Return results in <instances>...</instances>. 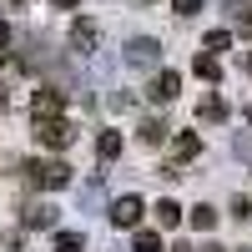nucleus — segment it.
<instances>
[{
	"label": "nucleus",
	"mask_w": 252,
	"mask_h": 252,
	"mask_svg": "<svg viewBox=\"0 0 252 252\" xmlns=\"http://www.w3.org/2000/svg\"><path fill=\"white\" fill-rule=\"evenodd\" d=\"M207 51H232V31H207Z\"/></svg>",
	"instance_id": "17"
},
{
	"label": "nucleus",
	"mask_w": 252,
	"mask_h": 252,
	"mask_svg": "<svg viewBox=\"0 0 252 252\" xmlns=\"http://www.w3.org/2000/svg\"><path fill=\"white\" fill-rule=\"evenodd\" d=\"M232 152H237V161H252V131H237L232 136Z\"/></svg>",
	"instance_id": "19"
},
{
	"label": "nucleus",
	"mask_w": 252,
	"mask_h": 252,
	"mask_svg": "<svg viewBox=\"0 0 252 252\" xmlns=\"http://www.w3.org/2000/svg\"><path fill=\"white\" fill-rule=\"evenodd\" d=\"M5 46H10V26L0 20V56H5Z\"/></svg>",
	"instance_id": "23"
},
{
	"label": "nucleus",
	"mask_w": 252,
	"mask_h": 252,
	"mask_svg": "<svg viewBox=\"0 0 252 252\" xmlns=\"http://www.w3.org/2000/svg\"><path fill=\"white\" fill-rule=\"evenodd\" d=\"M172 10H177V15H182V20H192V15H197V10H202V0H172Z\"/></svg>",
	"instance_id": "21"
},
{
	"label": "nucleus",
	"mask_w": 252,
	"mask_h": 252,
	"mask_svg": "<svg viewBox=\"0 0 252 252\" xmlns=\"http://www.w3.org/2000/svg\"><path fill=\"white\" fill-rule=\"evenodd\" d=\"M20 177H26V187L61 192V187L71 182V166H66V161H26V166H20Z\"/></svg>",
	"instance_id": "1"
},
{
	"label": "nucleus",
	"mask_w": 252,
	"mask_h": 252,
	"mask_svg": "<svg viewBox=\"0 0 252 252\" xmlns=\"http://www.w3.org/2000/svg\"><path fill=\"white\" fill-rule=\"evenodd\" d=\"M26 227H56V207H51V202L26 207Z\"/></svg>",
	"instance_id": "11"
},
{
	"label": "nucleus",
	"mask_w": 252,
	"mask_h": 252,
	"mask_svg": "<svg viewBox=\"0 0 252 252\" xmlns=\"http://www.w3.org/2000/svg\"><path fill=\"white\" fill-rule=\"evenodd\" d=\"M131 252H161V232H152V227H131Z\"/></svg>",
	"instance_id": "12"
},
{
	"label": "nucleus",
	"mask_w": 252,
	"mask_h": 252,
	"mask_svg": "<svg viewBox=\"0 0 252 252\" xmlns=\"http://www.w3.org/2000/svg\"><path fill=\"white\" fill-rule=\"evenodd\" d=\"M152 212H157V227H182V207H177L172 197H161Z\"/></svg>",
	"instance_id": "9"
},
{
	"label": "nucleus",
	"mask_w": 252,
	"mask_h": 252,
	"mask_svg": "<svg viewBox=\"0 0 252 252\" xmlns=\"http://www.w3.org/2000/svg\"><path fill=\"white\" fill-rule=\"evenodd\" d=\"M61 106H66V96H61L56 86H40L31 96V116H61Z\"/></svg>",
	"instance_id": "5"
},
{
	"label": "nucleus",
	"mask_w": 252,
	"mask_h": 252,
	"mask_svg": "<svg viewBox=\"0 0 252 252\" xmlns=\"http://www.w3.org/2000/svg\"><path fill=\"white\" fill-rule=\"evenodd\" d=\"M5 5H26V0H5Z\"/></svg>",
	"instance_id": "26"
},
{
	"label": "nucleus",
	"mask_w": 252,
	"mask_h": 252,
	"mask_svg": "<svg viewBox=\"0 0 252 252\" xmlns=\"http://www.w3.org/2000/svg\"><path fill=\"white\" fill-rule=\"evenodd\" d=\"M136 136H141V141H146V146H157V141H161V136H166V121H161V116H146V121H141V126H136Z\"/></svg>",
	"instance_id": "13"
},
{
	"label": "nucleus",
	"mask_w": 252,
	"mask_h": 252,
	"mask_svg": "<svg viewBox=\"0 0 252 252\" xmlns=\"http://www.w3.org/2000/svg\"><path fill=\"white\" fill-rule=\"evenodd\" d=\"M192 71H197L202 81H222V61H217V51H207V56H197V61H192Z\"/></svg>",
	"instance_id": "8"
},
{
	"label": "nucleus",
	"mask_w": 252,
	"mask_h": 252,
	"mask_svg": "<svg viewBox=\"0 0 252 252\" xmlns=\"http://www.w3.org/2000/svg\"><path fill=\"white\" fill-rule=\"evenodd\" d=\"M96 157H101V161H116V157H121V136H116V131H101V136H96Z\"/></svg>",
	"instance_id": "14"
},
{
	"label": "nucleus",
	"mask_w": 252,
	"mask_h": 252,
	"mask_svg": "<svg viewBox=\"0 0 252 252\" xmlns=\"http://www.w3.org/2000/svg\"><path fill=\"white\" fill-rule=\"evenodd\" d=\"M192 227H197V232H212V227H217V207H192Z\"/></svg>",
	"instance_id": "16"
},
{
	"label": "nucleus",
	"mask_w": 252,
	"mask_h": 252,
	"mask_svg": "<svg viewBox=\"0 0 252 252\" xmlns=\"http://www.w3.org/2000/svg\"><path fill=\"white\" fill-rule=\"evenodd\" d=\"M141 197H116L111 202V227H141Z\"/></svg>",
	"instance_id": "4"
},
{
	"label": "nucleus",
	"mask_w": 252,
	"mask_h": 252,
	"mask_svg": "<svg viewBox=\"0 0 252 252\" xmlns=\"http://www.w3.org/2000/svg\"><path fill=\"white\" fill-rule=\"evenodd\" d=\"M237 35H247V40H252V5H242V10H237Z\"/></svg>",
	"instance_id": "22"
},
{
	"label": "nucleus",
	"mask_w": 252,
	"mask_h": 252,
	"mask_svg": "<svg viewBox=\"0 0 252 252\" xmlns=\"http://www.w3.org/2000/svg\"><path fill=\"white\" fill-rule=\"evenodd\" d=\"M247 121H252V106H247Z\"/></svg>",
	"instance_id": "27"
},
{
	"label": "nucleus",
	"mask_w": 252,
	"mask_h": 252,
	"mask_svg": "<svg viewBox=\"0 0 252 252\" xmlns=\"http://www.w3.org/2000/svg\"><path fill=\"white\" fill-rule=\"evenodd\" d=\"M35 141L51 146V152H66V146L76 141V126L61 121V116H35Z\"/></svg>",
	"instance_id": "2"
},
{
	"label": "nucleus",
	"mask_w": 252,
	"mask_h": 252,
	"mask_svg": "<svg viewBox=\"0 0 252 252\" xmlns=\"http://www.w3.org/2000/svg\"><path fill=\"white\" fill-rule=\"evenodd\" d=\"M146 96H152V101H177L182 96V76L177 71H157V81L146 86Z\"/></svg>",
	"instance_id": "6"
},
{
	"label": "nucleus",
	"mask_w": 252,
	"mask_h": 252,
	"mask_svg": "<svg viewBox=\"0 0 252 252\" xmlns=\"http://www.w3.org/2000/svg\"><path fill=\"white\" fill-rule=\"evenodd\" d=\"M232 217L237 222H252V197H232Z\"/></svg>",
	"instance_id": "20"
},
{
	"label": "nucleus",
	"mask_w": 252,
	"mask_h": 252,
	"mask_svg": "<svg viewBox=\"0 0 252 252\" xmlns=\"http://www.w3.org/2000/svg\"><path fill=\"white\" fill-rule=\"evenodd\" d=\"M197 252H227V247H217V242H207V247H197Z\"/></svg>",
	"instance_id": "25"
},
{
	"label": "nucleus",
	"mask_w": 252,
	"mask_h": 252,
	"mask_svg": "<svg viewBox=\"0 0 252 252\" xmlns=\"http://www.w3.org/2000/svg\"><path fill=\"white\" fill-rule=\"evenodd\" d=\"M172 152H177V157H182V161H192V157H202V141H197V136H192V131H182V136H177V141H172Z\"/></svg>",
	"instance_id": "15"
},
{
	"label": "nucleus",
	"mask_w": 252,
	"mask_h": 252,
	"mask_svg": "<svg viewBox=\"0 0 252 252\" xmlns=\"http://www.w3.org/2000/svg\"><path fill=\"white\" fill-rule=\"evenodd\" d=\"M197 116H202V121H227V101H222V96H202V101H197Z\"/></svg>",
	"instance_id": "10"
},
{
	"label": "nucleus",
	"mask_w": 252,
	"mask_h": 252,
	"mask_svg": "<svg viewBox=\"0 0 252 252\" xmlns=\"http://www.w3.org/2000/svg\"><path fill=\"white\" fill-rule=\"evenodd\" d=\"M56 247H61V252H81L86 237H81V232H56Z\"/></svg>",
	"instance_id": "18"
},
{
	"label": "nucleus",
	"mask_w": 252,
	"mask_h": 252,
	"mask_svg": "<svg viewBox=\"0 0 252 252\" xmlns=\"http://www.w3.org/2000/svg\"><path fill=\"white\" fill-rule=\"evenodd\" d=\"M51 5H56V10H76V0H51Z\"/></svg>",
	"instance_id": "24"
},
{
	"label": "nucleus",
	"mask_w": 252,
	"mask_h": 252,
	"mask_svg": "<svg viewBox=\"0 0 252 252\" xmlns=\"http://www.w3.org/2000/svg\"><path fill=\"white\" fill-rule=\"evenodd\" d=\"M71 51L76 56H91L96 51V20H76V26H71Z\"/></svg>",
	"instance_id": "7"
},
{
	"label": "nucleus",
	"mask_w": 252,
	"mask_h": 252,
	"mask_svg": "<svg viewBox=\"0 0 252 252\" xmlns=\"http://www.w3.org/2000/svg\"><path fill=\"white\" fill-rule=\"evenodd\" d=\"M161 61V40H152V35H131L126 40V66L131 71H152Z\"/></svg>",
	"instance_id": "3"
}]
</instances>
